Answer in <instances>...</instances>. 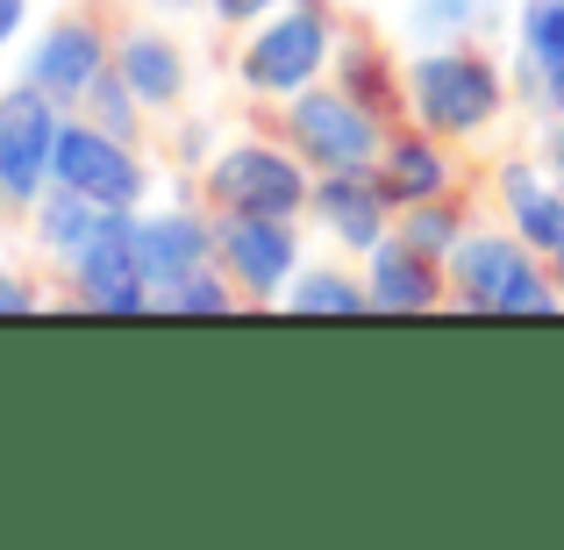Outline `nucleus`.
Here are the masks:
<instances>
[{
	"label": "nucleus",
	"mask_w": 564,
	"mask_h": 550,
	"mask_svg": "<svg viewBox=\"0 0 564 550\" xmlns=\"http://www.w3.org/2000/svg\"><path fill=\"white\" fill-rule=\"evenodd\" d=\"M221 250H229V272L250 293H279L293 272V229L279 215H236L221 222Z\"/></svg>",
	"instance_id": "obj_9"
},
{
	"label": "nucleus",
	"mask_w": 564,
	"mask_h": 550,
	"mask_svg": "<svg viewBox=\"0 0 564 550\" xmlns=\"http://www.w3.org/2000/svg\"><path fill=\"white\" fill-rule=\"evenodd\" d=\"M22 8H29V0H0V43H8L14 29H22Z\"/></svg>",
	"instance_id": "obj_25"
},
{
	"label": "nucleus",
	"mask_w": 564,
	"mask_h": 550,
	"mask_svg": "<svg viewBox=\"0 0 564 550\" xmlns=\"http://www.w3.org/2000/svg\"><path fill=\"white\" fill-rule=\"evenodd\" d=\"M207 258V229L193 215H158V222H137V265L158 293H172L180 279L200 272Z\"/></svg>",
	"instance_id": "obj_11"
},
{
	"label": "nucleus",
	"mask_w": 564,
	"mask_h": 550,
	"mask_svg": "<svg viewBox=\"0 0 564 550\" xmlns=\"http://www.w3.org/2000/svg\"><path fill=\"white\" fill-rule=\"evenodd\" d=\"M451 265H457V293H465L471 308H494V315H551L557 308V293L536 279V265L514 244H500V236L457 244Z\"/></svg>",
	"instance_id": "obj_3"
},
{
	"label": "nucleus",
	"mask_w": 564,
	"mask_h": 550,
	"mask_svg": "<svg viewBox=\"0 0 564 550\" xmlns=\"http://www.w3.org/2000/svg\"><path fill=\"white\" fill-rule=\"evenodd\" d=\"M386 186H393L400 201H429V193L443 186V158L429 151V143H400V151L386 158Z\"/></svg>",
	"instance_id": "obj_19"
},
{
	"label": "nucleus",
	"mask_w": 564,
	"mask_h": 550,
	"mask_svg": "<svg viewBox=\"0 0 564 550\" xmlns=\"http://www.w3.org/2000/svg\"><path fill=\"white\" fill-rule=\"evenodd\" d=\"M72 272H79L86 308H100V315H137L151 301V279L137 265V222H129V207L100 215V229L72 250Z\"/></svg>",
	"instance_id": "obj_2"
},
{
	"label": "nucleus",
	"mask_w": 564,
	"mask_h": 550,
	"mask_svg": "<svg viewBox=\"0 0 564 550\" xmlns=\"http://www.w3.org/2000/svg\"><path fill=\"white\" fill-rule=\"evenodd\" d=\"M286 301L301 308V315H315V308H329V315H350V308H365L372 293H358L350 279H336V272H315V279H301V287H293Z\"/></svg>",
	"instance_id": "obj_20"
},
{
	"label": "nucleus",
	"mask_w": 564,
	"mask_h": 550,
	"mask_svg": "<svg viewBox=\"0 0 564 550\" xmlns=\"http://www.w3.org/2000/svg\"><path fill=\"white\" fill-rule=\"evenodd\" d=\"M436 301V279L422 272V258H414V250H393L386 244L379 250V265H372V308H429Z\"/></svg>",
	"instance_id": "obj_15"
},
{
	"label": "nucleus",
	"mask_w": 564,
	"mask_h": 550,
	"mask_svg": "<svg viewBox=\"0 0 564 550\" xmlns=\"http://www.w3.org/2000/svg\"><path fill=\"white\" fill-rule=\"evenodd\" d=\"M551 165H557V180H564V122L551 129Z\"/></svg>",
	"instance_id": "obj_27"
},
{
	"label": "nucleus",
	"mask_w": 564,
	"mask_h": 550,
	"mask_svg": "<svg viewBox=\"0 0 564 550\" xmlns=\"http://www.w3.org/2000/svg\"><path fill=\"white\" fill-rule=\"evenodd\" d=\"M51 151H57V115H51V94L36 79L0 94V201L29 207L51 180Z\"/></svg>",
	"instance_id": "obj_1"
},
{
	"label": "nucleus",
	"mask_w": 564,
	"mask_h": 550,
	"mask_svg": "<svg viewBox=\"0 0 564 550\" xmlns=\"http://www.w3.org/2000/svg\"><path fill=\"white\" fill-rule=\"evenodd\" d=\"M215 8L229 14V22H243V14H264V8H272V0H215Z\"/></svg>",
	"instance_id": "obj_26"
},
{
	"label": "nucleus",
	"mask_w": 564,
	"mask_h": 550,
	"mask_svg": "<svg viewBox=\"0 0 564 550\" xmlns=\"http://www.w3.org/2000/svg\"><path fill=\"white\" fill-rule=\"evenodd\" d=\"M322 57H329V22H322L315 8H286V14H272V29H264L258 43H250L243 79L258 86V94H301V86L315 79Z\"/></svg>",
	"instance_id": "obj_7"
},
{
	"label": "nucleus",
	"mask_w": 564,
	"mask_h": 550,
	"mask_svg": "<svg viewBox=\"0 0 564 550\" xmlns=\"http://www.w3.org/2000/svg\"><path fill=\"white\" fill-rule=\"evenodd\" d=\"M29 308H36V293H29L22 279H8V272H0V315H29Z\"/></svg>",
	"instance_id": "obj_23"
},
{
	"label": "nucleus",
	"mask_w": 564,
	"mask_h": 550,
	"mask_svg": "<svg viewBox=\"0 0 564 550\" xmlns=\"http://www.w3.org/2000/svg\"><path fill=\"white\" fill-rule=\"evenodd\" d=\"M557 258H564V236H557Z\"/></svg>",
	"instance_id": "obj_28"
},
{
	"label": "nucleus",
	"mask_w": 564,
	"mask_h": 550,
	"mask_svg": "<svg viewBox=\"0 0 564 550\" xmlns=\"http://www.w3.org/2000/svg\"><path fill=\"white\" fill-rule=\"evenodd\" d=\"M408 22L414 36H471V29L500 22V0H414Z\"/></svg>",
	"instance_id": "obj_18"
},
{
	"label": "nucleus",
	"mask_w": 564,
	"mask_h": 550,
	"mask_svg": "<svg viewBox=\"0 0 564 550\" xmlns=\"http://www.w3.org/2000/svg\"><path fill=\"white\" fill-rule=\"evenodd\" d=\"M443 236H451V222H443V215H414V244H443Z\"/></svg>",
	"instance_id": "obj_24"
},
{
	"label": "nucleus",
	"mask_w": 564,
	"mask_h": 550,
	"mask_svg": "<svg viewBox=\"0 0 564 550\" xmlns=\"http://www.w3.org/2000/svg\"><path fill=\"white\" fill-rule=\"evenodd\" d=\"M94 108H100V129L108 137H129V79H94Z\"/></svg>",
	"instance_id": "obj_21"
},
{
	"label": "nucleus",
	"mask_w": 564,
	"mask_h": 550,
	"mask_svg": "<svg viewBox=\"0 0 564 550\" xmlns=\"http://www.w3.org/2000/svg\"><path fill=\"white\" fill-rule=\"evenodd\" d=\"M51 172H57V186L86 193L100 207H137V193H143V172L129 165V151H115L108 129H86V122H57Z\"/></svg>",
	"instance_id": "obj_6"
},
{
	"label": "nucleus",
	"mask_w": 564,
	"mask_h": 550,
	"mask_svg": "<svg viewBox=\"0 0 564 550\" xmlns=\"http://www.w3.org/2000/svg\"><path fill=\"white\" fill-rule=\"evenodd\" d=\"M322 215H329V229L344 236V244H379V193L358 180V172H336L329 186H322Z\"/></svg>",
	"instance_id": "obj_14"
},
{
	"label": "nucleus",
	"mask_w": 564,
	"mask_h": 550,
	"mask_svg": "<svg viewBox=\"0 0 564 550\" xmlns=\"http://www.w3.org/2000/svg\"><path fill=\"white\" fill-rule=\"evenodd\" d=\"M29 79H36L51 100L94 94V79H100V36L86 22H57L51 36L36 43V57H29Z\"/></svg>",
	"instance_id": "obj_10"
},
{
	"label": "nucleus",
	"mask_w": 564,
	"mask_h": 550,
	"mask_svg": "<svg viewBox=\"0 0 564 550\" xmlns=\"http://www.w3.org/2000/svg\"><path fill=\"white\" fill-rule=\"evenodd\" d=\"M100 215H108V207L100 201H86V193H51V201H43V215H36V229H43V244L51 250H79L86 236L100 229Z\"/></svg>",
	"instance_id": "obj_17"
},
{
	"label": "nucleus",
	"mask_w": 564,
	"mask_h": 550,
	"mask_svg": "<svg viewBox=\"0 0 564 550\" xmlns=\"http://www.w3.org/2000/svg\"><path fill=\"white\" fill-rule=\"evenodd\" d=\"M293 137H301V151L315 158V165H329V172H365L372 151H379L372 115H365L350 94H301L293 100Z\"/></svg>",
	"instance_id": "obj_8"
},
{
	"label": "nucleus",
	"mask_w": 564,
	"mask_h": 550,
	"mask_svg": "<svg viewBox=\"0 0 564 550\" xmlns=\"http://www.w3.org/2000/svg\"><path fill=\"white\" fill-rule=\"evenodd\" d=\"M414 108H422L429 129H479L486 115L500 108V79L479 65V57L436 51L414 65Z\"/></svg>",
	"instance_id": "obj_5"
},
{
	"label": "nucleus",
	"mask_w": 564,
	"mask_h": 550,
	"mask_svg": "<svg viewBox=\"0 0 564 550\" xmlns=\"http://www.w3.org/2000/svg\"><path fill=\"white\" fill-rule=\"evenodd\" d=\"M508 201H514V222H522L529 244H551V250H557V236H564V201H557V193L543 186L529 165L508 172Z\"/></svg>",
	"instance_id": "obj_16"
},
{
	"label": "nucleus",
	"mask_w": 564,
	"mask_h": 550,
	"mask_svg": "<svg viewBox=\"0 0 564 550\" xmlns=\"http://www.w3.org/2000/svg\"><path fill=\"white\" fill-rule=\"evenodd\" d=\"M122 79L137 100H158L165 108L172 94H180V51H172L165 36H129L122 43Z\"/></svg>",
	"instance_id": "obj_13"
},
{
	"label": "nucleus",
	"mask_w": 564,
	"mask_h": 550,
	"mask_svg": "<svg viewBox=\"0 0 564 550\" xmlns=\"http://www.w3.org/2000/svg\"><path fill=\"white\" fill-rule=\"evenodd\" d=\"M207 186H215V201L236 207V215H279V222L307 201L301 165H293V158H279V151H258V143L221 151L215 172H207Z\"/></svg>",
	"instance_id": "obj_4"
},
{
	"label": "nucleus",
	"mask_w": 564,
	"mask_h": 550,
	"mask_svg": "<svg viewBox=\"0 0 564 550\" xmlns=\"http://www.w3.org/2000/svg\"><path fill=\"white\" fill-rule=\"evenodd\" d=\"M522 57L536 94L564 108V0H522Z\"/></svg>",
	"instance_id": "obj_12"
},
{
	"label": "nucleus",
	"mask_w": 564,
	"mask_h": 550,
	"mask_svg": "<svg viewBox=\"0 0 564 550\" xmlns=\"http://www.w3.org/2000/svg\"><path fill=\"white\" fill-rule=\"evenodd\" d=\"M165 308H229V287H215V279H180V287L165 293Z\"/></svg>",
	"instance_id": "obj_22"
}]
</instances>
